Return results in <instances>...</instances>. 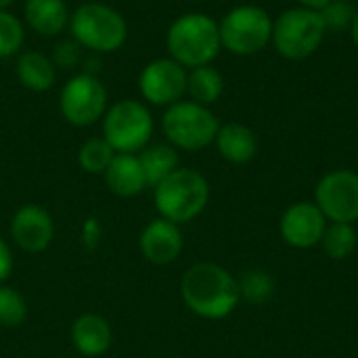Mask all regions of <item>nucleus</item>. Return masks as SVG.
<instances>
[{"label":"nucleus","instance_id":"f257e3e1","mask_svg":"<svg viewBox=\"0 0 358 358\" xmlns=\"http://www.w3.org/2000/svg\"><path fill=\"white\" fill-rule=\"evenodd\" d=\"M180 296L185 306L206 321L231 317L241 302L239 279L214 262L189 266L180 279Z\"/></svg>","mask_w":358,"mask_h":358},{"label":"nucleus","instance_id":"f03ea898","mask_svg":"<svg viewBox=\"0 0 358 358\" xmlns=\"http://www.w3.org/2000/svg\"><path fill=\"white\" fill-rule=\"evenodd\" d=\"M166 46L170 57L187 69L212 65L222 50L218 21L206 13H185L168 27Z\"/></svg>","mask_w":358,"mask_h":358},{"label":"nucleus","instance_id":"7ed1b4c3","mask_svg":"<svg viewBox=\"0 0 358 358\" xmlns=\"http://www.w3.org/2000/svg\"><path fill=\"white\" fill-rule=\"evenodd\" d=\"M153 201L159 218L180 227L195 220L208 208L210 182L193 168H176L153 187Z\"/></svg>","mask_w":358,"mask_h":358},{"label":"nucleus","instance_id":"20e7f679","mask_svg":"<svg viewBox=\"0 0 358 358\" xmlns=\"http://www.w3.org/2000/svg\"><path fill=\"white\" fill-rule=\"evenodd\" d=\"M71 38L92 52L109 55L120 50L128 40L124 15L103 2H84L69 17Z\"/></svg>","mask_w":358,"mask_h":358},{"label":"nucleus","instance_id":"39448f33","mask_svg":"<svg viewBox=\"0 0 358 358\" xmlns=\"http://www.w3.org/2000/svg\"><path fill=\"white\" fill-rule=\"evenodd\" d=\"M327 36V27L317 10L292 6L273 21L275 50L287 61H304L313 57Z\"/></svg>","mask_w":358,"mask_h":358},{"label":"nucleus","instance_id":"423d86ee","mask_svg":"<svg viewBox=\"0 0 358 358\" xmlns=\"http://www.w3.org/2000/svg\"><path fill=\"white\" fill-rule=\"evenodd\" d=\"M273 17L258 4L233 6L220 21V44L237 57H252L262 52L273 40Z\"/></svg>","mask_w":358,"mask_h":358},{"label":"nucleus","instance_id":"0eeeda50","mask_svg":"<svg viewBox=\"0 0 358 358\" xmlns=\"http://www.w3.org/2000/svg\"><path fill=\"white\" fill-rule=\"evenodd\" d=\"M220 128L210 107L195 101H178L162 115V132L174 149L201 151L210 147Z\"/></svg>","mask_w":358,"mask_h":358},{"label":"nucleus","instance_id":"6e6552de","mask_svg":"<svg viewBox=\"0 0 358 358\" xmlns=\"http://www.w3.org/2000/svg\"><path fill=\"white\" fill-rule=\"evenodd\" d=\"M153 134V115L149 107L134 99H124L111 105L103 115V138L115 153L143 151Z\"/></svg>","mask_w":358,"mask_h":358},{"label":"nucleus","instance_id":"1a4fd4ad","mask_svg":"<svg viewBox=\"0 0 358 358\" xmlns=\"http://www.w3.org/2000/svg\"><path fill=\"white\" fill-rule=\"evenodd\" d=\"M59 111L76 128L92 126L107 111V88L92 73H78L61 88Z\"/></svg>","mask_w":358,"mask_h":358},{"label":"nucleus","instance_id":"9d476101","mask_svg":"<svg viewBox=\"0 0 358 358\" xmlns=\"http://www.w3.org/2000/svg\"><path fill=\"white\" fill-rule=\"evenodd\" d=\"M315 203L327 222L355 224L358 220V172L348 168L327 172L317 182Z\"/></svg>","mask_w":358,"mask_h":358},{"label":"nucleus","instance_id":"9b49d317","mask_svg":"<svg viewBox=\"0 0 358 358\" xmlns=\"http://www.w3.org/2000/svg\"><path fill=\"white\" fill-rule=\"evenodd\" d=\"M189 69L176 63L172 57H159L149 61L138 76V90L143 99L157 107H170L187 94Z\"/></svg>","mask_w":358,"mask_h":358},{"label":"nucleus","instance_id":"f8f14e48","mask_svg":"<svg viewBox=\"0 0 358 358\" xmlns=\"http://www.w3.org/2000/svg\"><path fill=\"white\" fill-rule=\"evenodd\" d=\"M327 224V218L315 201H298L283 212L279 233L289 248L310 250L321 243Z\"/></svg>","mask_w":358,"mask_h":358},{"label":"nucleus","instance_id":"ddd939ff","mask_svg":"<svg viewBox=\"0 0 358 358\" xmlns=\"http://www.w3.org/2000/svg\"><path fill=\"white\" fill-rule=\"evenodd\" d=\"M10 237L23 252L40 254L48 250L55 239V220L46 208L25 203L10 218Z\"/></svg>","mask_w":358,"mask_h":358},{"label":"nucleus","instance_id":"4468645a","mask_svg":"<svg viewBox=\"0 0 358 358\" xmlns=\"http://www.w3.org/2000/svg\"><path fill=\"white\" fill-rule=\"evenodd\" d=\"M141 254L147 262L166 266L172 264L180 258L185 250V237L178 224L166 220V218H155L151 220L138 239Z\"/></svg>","mask_w":358,"mask_h":358},{"label":"nucleus","instance_id":"2eb2a0df","mask_svg":"<svg viewBox=\"0 0 358 358\" xmlns=\"http://www.w3.org/2000/svg\"><path fill=\"white\" fill-rule=\"evenodd\" d=\"M71 342H73V348L82 357H103L113 344V329L105 317L94 315V313H86L73 321Z\"/></svg>","mask_w":358,"mask_h":358},{"label":"nucleus","instance_id":"dca6fc26","mask_svg":"<svg viewBox=\"0 0 358 358\" xmlns=\"http://www.w3.org/2000/svg\"><path fill=\"white\" fill-rule=\"evenodd\" d=\"M214 145H216L220 157L229 164H235V166L250 164L258 153L256 132L241 122L220 124L216 138H214Z\"/></svg>","mask_w":358,"mask_h":358},{"label":"nucleus","instance_id":"f3484780","mask_svg":"<svg viewBox=\"0 0 358 358\" xmlns=\"http://www.w3.org/2000/svg\"><path fill=\"white\" fill-rule=\"evenodd\" d=\"M103 176L109 191L117 197H136L149 187L136 153H115Z\"/></svg>","mask_w":358,"mask_h":358},{"label":"nucleus","instance_id":"a211bd4d","mask_svg":"<svg viewBox=\"0 0 358 358\" xmlns=\"http://www.w3.org/2000/svg\"><path fill=\"white\" fill-rule=\"evenodd\" d=\"M23 17L38 36L55 38L69 27L71 10L65 0H25Z\"/></svg>","mask_w":358,"mask_h":358},{"label":"nucleus","instance_id":"6ab92c4d","mask_svg":"<svg viewBox=\"0 0 358 358\" xmlns=\"http://www.w3.org/2000/svg\"><path fill=\"white\" fill-rule=\"evenodd\" d=\"M17 80L31 92H46L57 80V67L52 59L40 50H23L15 65Z\"/></svg>","mask_w":358,"mask_h":358},{"label":"nucleus","instance_id":"aec40b11","mask_svg":"<svg viewBox=\"0 0 358 358\" xmlns=\"http://www.w3.org/2000/svg\"><path fill=\"white\" fill-rule=\"evenodd\" d=\"M222 92H224V78L214 65H201L189 69L187 94L191 96V101L210 107L222 96Z\"/></svg>","mask_w":358,"mask_h":358},{"label":"nucleus","instance_id":"412c9836","mask_svg":"<svg viewBox=\"0 0 358 358\" xmlns=\"http://www.w3.org/2000/svg\"><path fill=\"white\" fill-rule=\"evenodd\" d=\"M141 166L145 170L147 176V185L153 189L155 185H159L168 174H172L178 166V151L168 143V145H153V147H145L138 153Z\"/></svg>","mask_w":358,"mask_h":358},{"label":"nucleus","instance_id":"4be33fe9","mask_svg":"<svg viewBox=\"0 0 358 358\" xmlns=\"http://www.w3.org/2000/svg\"><path fill=\"white\" fill-rule=\"evenodd\" d=\"M319 245L323 248L327 258H331L336 262L350 258L358 248V233L357 229H355V224L329 222Z\"/></svg>","mask_w":358,"mask_h":358},{"label":"nucleus","instance_id":"5701e85b","mask_svg":"<svg viewBox=\"0 0 358 358\" xmlns=\"http://www.w3.org/2000/svg\"><path fill=\"white\" fill-rule=\"evenodd\" d=\"M113 157L115 149L103 136H92L78 149V166L88 174H105Z\"/></svg>","mask_w":358,"mask_h":358},{"label":"nucleus","instance_id":"b1692460","mask_svg":"<svg viewBox=\"0 0 358 358\" xmlns=\"http://www.w3.org/2000/svg\"><path fill=\"white\" fill-rule=\"evenodd\" d=\"M27 319V302L25 298L8 285H0V327L15 329L23 325Z\"/></svg>","mask_w":358,"mask_h":358},{"label":"nucleus","instance_id":"393cba45","mask_svg":"<svg viewBox=\"0 0 358 358\" xmlns=\"http://www.w3.org/2000/svg\"><path fill=\"white\" fill-rule=\"evenodd\" d=\"M239 292L241 300H248L252 304H264L275 294V281L264 271H248L239 279Z\"/></svg>","mask_w":358,"mask_h":358},{"label":"nucleus","instance_id":"a878e982","mask_svg":"<svg viewBox=\"0 0 358 358\" xmlns=\"http://www.w3.org/2000/svg\"><path fill=\"white\" fill-rule=\"evenodd\" d=\"M25 40V27L21 19L8 10H0V59L13 57L21 50Z\"/></svg>","mask_w":358,"mask_h":358},{"label":"nucleus","instance_id":"bb28decb","mask_svg":"<svg viewBox=\"0 0 358 358\" xmlns=\"http://www.w3.org/2000/svg\"><path fill=\"white\" fill-rule=\"evenodd\" d=\"M357 10L358 8L350 0H331L323 10H319V15L327 31H344V29H350Z\"/></svg>","mask_w":358,"mask_h":358},{"label":"nucleus","instance_id":"cd10ccee","mask_svg":"<svg viewBox=\"0 0 358 358\" xmlns=\"http://www.w3.org/2000/svg\"><path fill=\"white\" fill-rule=\"evenodd\" d=\"M80 44L71 38V40H63L55 46V52H52V63L55 67H76L78 61H80Z\"/></svg>","mask_w":358,"mask_h":358},{"label":"nucleus","instance_id":"c85d7f7f","mask_svg":"<svg viewBox=\"0 0 358 358\" xmlns=\"http://www.w3.org/2000/svg\"><path fill=\"white\" fill-rule=\"evenodd\" d=\"M13 268H15L13 250H10V245L0 237V285L13 275Z\"/></svg>","mask_w":358,"mask_h":358},{"label":"nucleus","instance_id":"c756f323","mask_svg":"<svg viewBox=\"0 0 358 358\" xmlns=\"http://www.w3.org/2000/svg\"><path fill=\"white\" fill-rule=\"evenodd\" d=\"M331 0H298V6H302V8H308V10H323L327 4H329Z\"/></svg>","mask_w":358,"mask_h":358},{"label":"nucleus","instance_id":"7c9ffc66","mask_svg":"<svg viewBox=\"0 0 358 358\" xmlns=\"http://www.w3.org/2000/svg\"><path fill=\"white\" fill-rule=\"evenodd\" d=\"M350 38H352V42H355V46L358 48V10L357 15H355V21H352V25H350Z\"/></svg>","mask_w":358,"mask_h":358},{"label":"nucleus","instance_id":"2f4dec72","mask_svg":"<svg viewBox=\"0 0 358 358\" xmlns=\"http://www.w3.org/2000/svg\"><path fill=\"white\" fill-rule=\"evenodd\" d=\"M15 0H0V10H8V6L13 4Z\"/></svg>","mask_w":358,"mask_h":358}]
</instances>
